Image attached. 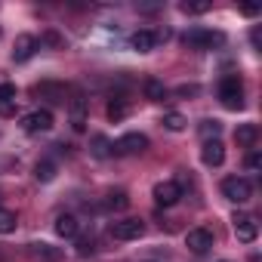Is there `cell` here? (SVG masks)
Here are the masks:
<instances>
[{
  "mask_svg": "<svg viewBox=\"0 0 262 262\" xmlns=\"http://www.w3.org/2000/svg\"><path fill=\"white\" fill-rule=\"evenodd\" d=\"M219 102H222L228 111H241V108H244V83H241L237 74L222 77V83H219Z\"/></svg>",
  "mask_w": 262,
  "mask_h": 262,
  "instance_id": "7a4b0ae2",
  "label": "cell"
},
{
  "mask_svg": "<svg viewBox=\"0 0 262 262\" xmlns=\"http://www.w3.org/2000/svg\"><path fill=\"white\" fill-rule=\"evenodd\" d=\"M37 96H47L50 102H62V105H65V102H68V99H65V96H68V86H65V83H50V80H47V83L37 86Z\"/></svg>",
  "mask_w": 262,
  "mask_h": 262,
  "instance_id": "9a60e30c",
  "label": "cell"
},
{
  "mask_svg": "<svg viewBox=\"0 0 262 262\" xmlns=\"http://www.w3.org/2000/svg\"><path fill=\"white\" fill-rule=\"evenodd\" d=\"M93 158H99V161H105V158H111L114 151H111V139L108 136H93Z\"/></svg>",
  "mask_w": 262,
  "mask_h": 262,
  "instance_id": "44dd1931",
  "label": "cell"
},
{
  "mask_svg": "<svg viewBox=\"0 0 262 262\" xmlns=\"http://www.w3.org/2000/svg\"><path fill=\"white\" fill-rule=\"evenodd\" d=\"M37 50H40V47H37V37H31V34H19L16 43H13V62H28Z\"/></svg>",
  "mask_w": 262,
  "mask_h": 262,
  "instance_id": "30bf717a",
  "label": "cell"
},
{
  "mask_svg": "<svg viewBox=\"0 0 262 262\" xmlns=\"http://www.w3.org/2000/svg\"><path fill=\"white\" fill-rule=\"evenodd\" d=\"M231 222H234V234H237V241H241V244H253V241H256L259 225H256V219H253L250 213H234V216H231Z\"/></svg>",
  "mask_w": 262,
  "mask_h": 262,
  "instance_id": "ba28073f",
  "label": "cell"
},
{
  "mask_svg": "<svg viewBox=\"0 0 262 262\" xmlns=\"http://www.w3.org/2000/svg\"><path fill=\"white\" fill-rule=\"evenodd\" d=\"M182 43L188 50H213V47L225 43V34L222 31H210V28H188L182 34Z\"/></svg>",
  "mask_w": 262,
  "mask_h": 262,
  "instance_id": "6da1fadb",
  "label": "cell"
},
{
  "mask_svg": "<svg viewBox=\"0 0 262 262\" xmlns=\"http://www.w3.org/2000/svg\"><path fill=\"white\" fill-rule=\"evenodd\" d=\"M244 16H259V7H241Z\"/></svg>",
  "mask_w": 262,
  "mask_h": 262,
  "instance_id": "d6a6232c",
  "label": "cell"
},
{
  "mask_svg": "<svg viewBox=\"0 0 262 262\" xmlns=\"http://www.w3.org/2000/svg\"><path fill=\"white\" fill-rule=\"evenodd\" d=\"M77 231H80V222H77V216H71V213H62V216H56V234H59V237H68V241H74V237H77Z\"/></svg>",
  "mask_w": 262,
  "mask_h": 262,
  "instance_id": "4fadbf2b",
  "label": "cell"
},
{
  "mask_svg": "<svg viewBox=\"0 0 262 262\" xmlns=\"http://www.w3.org/2000/svg\"><path fill=\"white\" fill-rule=\"evenodd\" d=\"M247 170H250V173H259V170H262V155H259V151H250V155H247Z\"/></svg>",
  "mask_w": 262,
  "mask_h": 262,
  "instance_id": "f546056e",
  "label": "cell"
},
{
  "mask_svg": "<svg viewBox=\"0 0 262 262\" xmlns=\"http://www.w3.org/2000/svg\"><path fill=\"white\" fill-rule=\"evenodd\" d=\"M53 123L56 120H53L50 108H37V111L22 117V129H25V133H47V129H53Z\"/></svg>",
  "mask_w": 262,
  "mask_h": 262,
  "instance_id": "5b68a950",
  "label": "cell"
},
{
  "mask_svg": "<svg viewBox=\"0 0 262 262\" xmlns=\"http://www.w3.org/2000/svg\"><path fill=\"white\" fill-rule=\"evenodd\" d=\"M198 93V86H179V96H194Z\"/></svg>",
  "mask_w": 262,
  "mask_h": 262,
  "instance_id": "836d02e7",
  "label": "cell"
},
{
  "mask_svg": "<svg viewBox=\"0 0 262 262\" xmlns=\"http://www.w3.org/2000/svg\"><path fill=\"white\" fill-rule=\"evenodd\" d=\"M16 102V83H0V105Z\"/></svg>",
  "mask_w": 262,
  "mask_h": 262,
  "instance_id": "f1b7e54d",
  "label": "cell"
},
{
  "mask_svg": "<svg viewBox=\"0 0 262 262\" xmlns=\"http://www.w3.org/2000/svg\"><path fill=\"white\" fill-rule=\"evenodd\" d=\"M185 247H188L191 253L204 256V253L213 247V231H210V228H191V231L185 234Z\"/></svg>",
  "mask_w": 262,
  "mask_h": 262,
  "instance_id": "9c48e42d",
  "label": "cell"
},
{
  "mask_svg": "<svg viewBox=\"0 0 262 262\" xmlns=\"http://www.w3.org/2000/svg\"><path fill=\"white\" fill-rule=\"evenodd\" d=\"M151 198H155V204H158V207H173V204H179V198H182V185H179V182H173V179L158 182V185H155V191H151Z\"/></svg>",
  "mask_w": 262,
  "mask_h": 262,
  "instance_id": "52a82bcc",
  "label": "cell"
},
{
  "mask_svg": "<svg viewBox=\"0 0 262 262\" xmlns=\"http://www.w3.org/2000/svg\"><path fill=\"white\" fill-rule=\"evenodd\" d=\"M256 139H259V126H256V123H241V126L234 129V142H237L241 148L256 145Z\"/></svg>",
  "mask_w": 262,
  "mask_h": 262,
  "instance_id": "5bb4252c",
  "label": "cell"
},
{
  "mask_svg": "<svg viewBox=\"0 0 262 262\" xmlns=\"http://www.w3.org/2000/svg\"><path fill=\"white\" fill-rule=\"evenodd\" d=\"M129 47H133L136 53H151V50L158 47V40H155V31H136L133 37H129Z\"/></svg>",
  "mask_w": 262,
  "mask_h": 262,
  "instance_id": "2e32d148",
  "label": "cell"
},
{
  "mask_svg": "<svg viewBox=\"0 0 262 262\" xmlns=\"http://www.w3.org/2000/svg\"><path fill=\"white\" fill-rule=\"evenodd\" d=\"M77 241V256H93L96 253V241L93 237H74Z\"/></svg>",
  "mask_w": 262,
  "mask_h": 262,
  "instance_id": "83f0119b",
  "label": "cell"
},
{
  "mask_svg": "<svg viewBox=\"0 0 262 262\" xmlns=\"http://www.w3.org/2000/svg\"><path fill=\"white\" fill-rule=\"evenodd\" d=\"M56 173H59V164H56V161H50V158L37 161V167H34V179H37V182H53V179H56Z\"/></svg>",
  "mask_w": 262,
  "mask_h": 262,
  "instance_id": "e0dca14e",
  "label": "cell"
},
{
  "mask_svg": "<svg viewBox=\"0 0 262 262\" xmlns=\"http://www.w3.org/2000/svg\"><path fill=\"white\" fill-rule=\"evenodd\" d=\"M136 10H142V13H155V10H161V4H139Z\"/></svg>",
  "mask_w": 262,
  "mask_h": 262,
  "instance_id": "1f68e13d",
  "label": "cell"
},
{
  "mask_svg": "<svg viewBox=\"0 0 262 262\" xmlns=\"http://www.w3.org/2000/svg\"><path fill=\"white\" fill-rule=\"evenodd\" d=\"M145 96H148L151 102H164V99H167V86L151 77V80H145Z\"/></svg>",
  "mask_w": 262,
  "mask_h": 262,
  "instance_id": "cb8c5ba5",
  "label": "cell"
},
{
  "mask_svg": "<svg viewBox=\"0 0 262 262\" xmlns=\"http://www.w3.org/2000/svg\"><path fill=\"white\" fill-rule=\"evenodd\" d=\"M201 161H204L207 167H222V161H225V145H222V139H207L204 148H201Z\"/></svg>",
  "mask_w": 262,
  "mask_h": 262,
  "instance_id": "8fae6325",
  "label": "cell"
},
{
  "mask_svg": "<svg viewBox=\"0 0 262 262\" xmlns=\"http://www.w3.org/2000/svg\"><path fill=\"white\" fill-rule=\"evenodd\" d=\"M105 210H111V213H120V210H126L129 207V194L126 191H111L108 198H105V204H102Z\"/></svg>",
  "mask_w": 262,
  "mask_h": 262,
  "instance_id": "ffe728a7",
  "label": "cell"
},
{
  "mask_svg": "<svg viewBox=\"0 0 262 262\" xmlns=\"http://www.w3.org/2000/svg\"><path fill=\"white\" fill-rule=\"evenodd\" d=\"M0 114H4V117L16 114V102H10V105H0Z\"/></svg>",
  "mask_w": 262,
  "mask_h": 262,
  "instance_id": "4dcf8cb0",
  "label": "cell"
},
{
  "mask_svg": "<svg viewBox=\"0 0 262 262\" xmlns=\"http://www.w3.org/2000/svg\"><path fill=\"white\" fill-rule=\"evenodd\" d=\"M198 129H201V136H204V142H207V139H219V133H222V123L207 117V120H201V126H198Z\"/></svg>",
  "mask_w": 262,
  "mask_h": 262,
  "instance_id": "484cf974",
  "label": "cell"
},
{
  "mask_svg": "<svg viewBox=\"0 0 262 262\" xmlns=\"http://www.w3.org/2000/svg\"><path fill=\"white\" fill-rule=\"evenodd\" d=\"M68 111H71V126L77 129V133H83L86 129V99L83 96L68 99Z\"/></svg>",
  "mask_w": 262,
  "mask_h": 262,
  "instance_id": "7c38bea8",
  "label": "cell"
},
{
  "mask_svg": "<svg viewBox=\"0 0 262 262\" xmlns=\"http://www.w3.org/2000/svg\"><path fill=\"white\" fill-rule=\"evenodd\" d=\"M222 198L231 201V204H247V201L253 198L250 179H244V176H228V179H222Z\"/></svg>",
  "mask_w": 262,
  "mask_h": 262,
  "instance_id": "3957f363",
  "label": "cell"
},
{
  "mask_svg": "<svg viewBox=\"0 0 262 262\" xmlns=\"http://www.w3.org/2000/svg\"><path fill=\"white\" fill-rule=\"evenodd\" d=\"M179 10L185 16H204V13H210V4H207V0H198V4H182Z\"/></svg>",
  "mask_w": 262,
  "mask_h": 262,
  "instance_id": "4316f807",
  "label": "cell"
},
{
  "mask_svg": "<svg viewBox=\"0 0 262 262\" xmlns=\"http://www.w3.org/2000/svg\"><path fill=\"white\" fill-rule=\"evenodd\" d=\"M108 231L114 241H139L145 234V222L142 219H120V222H111Z\"/></svg>",
  "mask_w": 262,
  "mask_h": 262,
  "instance_id": "277c9868",
  "label": "cell"
},
{
  "mask_svg": "<svg viewBox=\"0 0 262 262\" xmlns=\"http://www.w3.org/2000/svg\"><path fill=\"white\" fill-rule=\"evenodd\" d=\"M126 114H129V102L126 99H111L108 102V120L111 123H120Z\"/></svg>",
  "mask_w": 262,
  "mask_h": 262,
  "instance_id": "d6986e66",
  "label": "cell"
},
{
  "mask_svg": "<svg viewBox=\"0 0 262 262\" xmlns=\"http://www.w3.org/2000/svg\"><path fill=\"white\" fill-rule=\"evenodd\" d=\"M16 225H19L16 213H13V210H4V207H0V234H13V231H16Z\"/></svg>",
  "mask_w": 262,
  "mask_h": 262,
  "instance_id": "d4e9b609",
  "label": "cell"
},
{
  "mask_svg": "<svg viewBox=\"0 0 262 262\" xmlns=\"http://www.w3.org/2000/svg\"><path fill=\"white\" fill-rule=\"evenodd\" d=\"M37 47H50V50H65V37L59 34V31H43L40 34V40H37Z\"/></svg>",
  "mask_w": 262,
  "mask_h": 262,
  "instance_id": "603a6c76",
  "label": "cell"
},
{
  "mask_svg": "<svg viewBox=\"0 0 262 262\" xmlns=\"http://www.w3.org/2000/svg\"><path fill=\"white\" fill-rule=\"evenodd\" d=\"M28 253L37 256V259H47V262H59L62 259V250L50 247V244H28Z\"/></svg>",
  "mask_w": 262,
  "mask_h": 262,
  "instance_id": "ac0fdd59",
  "label": "cell"
},
{
  "mask_svg": "<svg viewBox=\"0 0 262 262\" xmlns=\"http://www.w3.org/2000/svg\"><path fill=\"white\" fill-rule=\"evenodd\" d=\"M145 148H148V136L145 133H126L117 142H111V151L114 155H139Z\"/></svg>",
  "mask_w": 262,
  "mask_h": 262,
  "instance_id": "8992f818",
  "label": "cell"
},
{
  "mask_svg": "<svg viewBox=\"0 0 262 262\" xmlns=\"http://www.w3.org/2000/svg\"><path fill=\"white\" fill-rule=\"evenodd\" d=\"M219 262H231V259H219Z\"/></svg>",
  "mask_w": 262,
  "mask_h": 262,
  "instance_id": "e575fe53",
  "label": "cell"
},
{
  "mask_svg": "<svg viewBox=\"0 0 262 262\" xmlns=\"http://www.w3.org/2000/svg\"><path fill=\"white\" fill-rule=\"evenodd\" d=\"M170 133H182V129L188 126V120H185V114H179V111H170V114H164V120H161Z\"/></svg>",
  "mask_w": 262,
  "mask_h": 262,
  "instance_id": "7402d4cb",
  "label": "cell"
}]
</instances>
